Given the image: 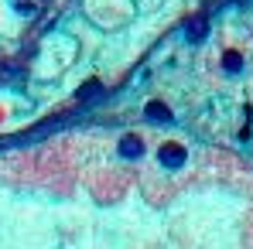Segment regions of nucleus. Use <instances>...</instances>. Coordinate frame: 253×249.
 <instances>
[{"label": "nucleus", "instance_id": "nucleus-5", "mask_svg": "<svg viewBox=\"0 0 253 249\" xmlns=\"http://www.w3.org/2000/svg\"><path fill=\"white\" fill-rule=\"evenodd\" d=\"M240 65H243L240 51H226V55H222V69H226V72H240Z\"/></svg>", "mask_w": 253, "mask_h": 249}, {"label": "nucleus", "instance_id": "nucleus-6", "mask_svg": "<svg viewBox=\"0 0 253 249\" xmlns=\"http://www.w3.org/2000/svg\"><path fill=\"white\" fill-rule=\"evenodd\" d=\"M79 96H85V99H92V96H99V82H85Z\"/></svg>", "mask_w": 253, "mask_h": 249}, {"label": "nucleus", "instance_id": "nucleus-3", "mask_svg": "<svg viewBox=\"0 0 253 249\" xmlns=\"http://www.w3.org/2000/svg\"><path fill=\"white\" fill-rule=\"evenodd\" d=\"M144 116H147V120H154V123H168V120H171V109L165 106V103H158V99H154V103H147V106H144Z\"/></svg>", "mask_w": 253, "mask_h": 249}, {"label": "nucleus", "instance_id": "nucleus-2", "mask_svg": "<svg viewBox=\"0 0 253 249\" xmlns=\"http://www.w3.org/2000/svg\"><path fill=\"white\" fill-rule=\"evenodd\" d=\"M185 31H188V41H202V38L209 35V17H206V14H195V17L185 24Z\"/></svg>", "mask_w": 253, "mask_h": 249}, {"label": "nucleus", "instance_id": "nucleus-1", "mask_svg": "<svg viewBox=\"0 0 253 249\" xmlns=\"http://www.w3.org/2000/svg\"><path fill=\"white\" fill-rule=\"evenodd\" d=\"M158 161H161L165 171H178V167L188 161V154H185V147H181V143H165V147H161V154H158Z\"/></svg>", "mask_w": 253, "mask_h": 249}, {"label": "nucleus", "instance_id": "nucleus-4", "mask_svg": "<svg viewBox=\"0 0 253 249\" xmlns=\"http://www.w3.org/2000/svg\"><path fill=\"white\" fill-rule=\"evenodd\" d=\"M120 154H124V157H140V154H144V140L133 137V133H126L124 140H120Z\"/></svg>", "mask_w": 253, "mask_h": 249}]
</instances>
